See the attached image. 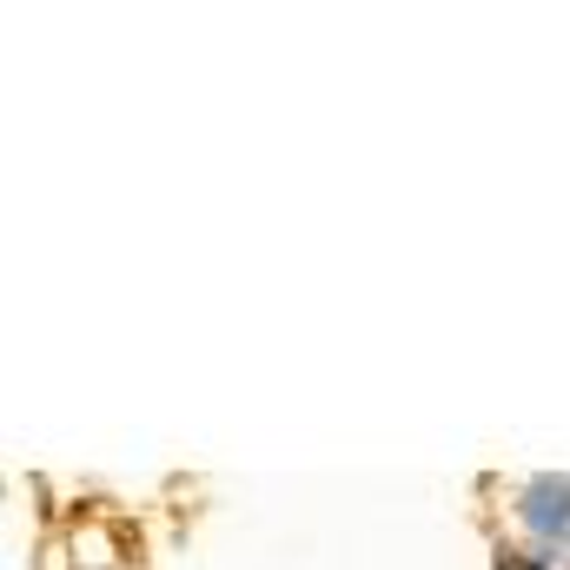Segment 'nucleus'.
Returning <instances> with one entry per match:
<instances>
[{
  "label": "nucleus",
  "mask_w": 570,
  "mask_h": 570,
  "mask_svg": "<svg viewBox=\"0 0 570 570\" xmlns=\"http://www.w3.org/2000/svg\"><path fill=\"white\" fill-rule=\"evenodd\" d=\"M518 518H524L551 551H558V544L570 551V478H531L524 498H518Z\"/></svg>",
  "instance_id": "nucleus-1"
},
{
  "label": "nucleus",
  "mask_w": 570,
  "mask_h": 570,
  "mask_svg": "<svg viewBox=\"0 0 570 570\" xmlns=\"http://www.w3.org/2000/svg\"><path fill=\"white\" fill-rule=\"evenodd\" d=\"M498 570H544V558H518V551H498Z\"/></svg>",
  "instance_id": "nucleus-2"
}]
</instances>
